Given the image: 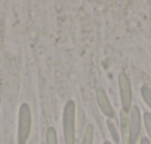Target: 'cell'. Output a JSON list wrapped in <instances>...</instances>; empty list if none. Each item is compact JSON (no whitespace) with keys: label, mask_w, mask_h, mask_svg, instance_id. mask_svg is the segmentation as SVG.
<instances>
[{"label":"cell","mask_w":151,"mask_h":144,"mask_svg":"<svg viewBox=\"0 0 151 144\" xmlns=\"http://www.w3.org/2000/svg\"><path fill=\"white\" fill-rule=\"evenodd\" d=\"M76 113H77V106L73 100L65 103L62 110V132H64V141L65 144H74L76 135H77V128H76Z\"/></svg>","instance_id":"cell-1"},{"label":"cell","mask_w":151,"mask_h":144,"mask_svg":"<svg viewBox=\"0 0 151 144\" xmlns=\"http://www.w3.org/2000/svg\"><path fill=\"white\" fill-rule=\"evenodd\" d=\"M31 123H33L31 109L27 103H22L18 111V144L27 143L31 132Z\"/></svg>","instance_id":"cell-2"},{"label":"cell","mask_w":151,"mask_h":144,"mask_svg":"<svg viewBox=\"0 0 151 144\" xmlns=\"http://www.w3.org/2000/svg\"><path fill=\"white\" fill-rule=\"evenodd\" d=\"M119 89H120V101H122V111L127 113L130 111L132 106H133V95H132V86H130V80L127 79V76L124 73L119 75Z\"/></svg>","instance_id":"cell-3"},{"label":"cell","mask_w":151,"mask_h":144,"mask_svg":"<svg viewBox=\"0 0 151 144\" xmlns=\"http://www.w3.org/2000/svg\"><path fill=\"white\" fill-rule=\"evenodd\" d=\"M129 120H130V129H132V141L130 144H136L142 138V114L138 106H132L129 111Z\"/></svg>","instance_id":"cell-4"},{"label":"cell","mask_w":151,"mask_h":144,"mask_svg":"<svg viewBox=\"0 0 151 144\" xmlns=\"http://www.w3.org/2000/svg\"><path fill=\"white\" fill-rule=\"evenodd\" d=\"M95 97H96V104H98L101 113H102L107 119L114 120V119H116V111H114V109H113V106H111V103H110V100H108L107 92H105L102 88H98L96 92H95Z\"/></svg>","instance_id":"cell-5"},{"label":"cell","mask_w":151,"mask_h":144,"mask_svg":"<svg viewBox=\"0 0 151 144\" xmlns=\"http://www.w3.org/2000/svg\"><path fill=\"white\" fill-rule=\"evenodd\" d=\"M119 129H120V140L122 144H130L132 141V129H130V120L129 114L124 111H120L119 114Z\"/></svg>","instance_id":"cell-6"},{"label":"cell","mask_w":151,"mask_h":144,"mask_svg":"<svg viewBox=\"0 0 151 144\" xmlns=\"http://www.w3.org/2000/svg\"><path fill=\"white\" fill-rule=\"evenodd\" d=\"M86 126H88V123H86V114H85V111H83L82 107H77V113H76V128H77V132L80 135H83Z\"/></svg>","instance_id":"cell-7"},{"label":"cell","mask_w":151,"mask_h":144,"mask_svg":"<svg viewBox=\"0 0 151 144\" xmlns=\"http://www.w3.org/2000/svg\"><path fill=\"white\" fill-rule=\"evenodd\" d=\"M107 128H108V132H110V135H111V138H113L114 144H119V143H122V140H120V131L117 129V125H116V122H114V120H110V119H107Z\"/></svg>","instance_id":"cell-8"},{"label":"cell","mask_w":151,"mask_h":144,"mask_svg":"<svg viewBox=\"0 0 151 144\" xmlns=\"http://www.w3.org/2000/svg\"><path fill=\"white\" fill-rule=\"evenodd\" d=\"M82 144H95L93 141V125H89L86 126L83 135H82Z\"/></svg>","instance_id":"cell-9"},{"label":"cell","mask_w":151,"mask_h":144,"mask_svg":"<svg viewBox=\"0 0 151 144\" xmlns=\"http://www.w3.org/2000/svg\"><path fill=\"white\" fill-rule=\"evenodd\" d=\"M46 141L45 144H58V134H56V129L53 126H49L47 131H46Z\"/></svg>","instance_id":"cell-10"},{"label":"cell","mask_w":151,"mask_h":144,"mask_svg":"<svg viewBox=\"0 0 151 144\" xmlns=\"http://www.w3.org/2000/svg\"><path fill=\"white\" fill-rule=\"evenodd\" d=\"M142 122H144V128L147 131V138L151 143V113L150 111H147V113L142 114Z\"/></svg>","instance_id":"cell-11"},{"label":"cell","mask_w":151,"mask_h":144,"mask_svg":"<svg viewBox=\"0 0 151 144\" xmlns=\"http://www.w3.org/2000/svg\"><path fill=\"white\" fill-rule=\"evenodd\" d=\"M141 97H142L144 103L151 109V88H148V86H142V88H141Z\"/></svg>","instance_id":"cell-12"},{"label":"cell","mask_w":151,"mask_h":144,"mask_svg":"<svg viewBox=\"0 0 151 144\" xmlns=\"http://www.w3.org/2000/svg\"><path fill=\"white\" fill-rule=\"evenodd\" d=\"M139 144H151V143H150V140H148L147 137H142V138L139 140Z\"/></svg>","instance_id":"cell-13"},{"label":"cell","mask_w":151,"mask_h":144,"mask_svg":"<svg viewBox=\"0 0 151 144\" xmlns=\"http://www.w3.org/2000/svg\"><path fill=\"white\" fill-rule=\"evenodd\" d=\"M104 144H114V143H111V141H104Z\"/></svg>","instance_id":"cell-14"},{"label":"cell","mask_w":151,"mask_h":144,"mask_svg":"<svg viewBox=\"0 0 151 144\" xmlns=\"http://www.w3.org/2000/svg\"><path fill=\"white\" fill-rule=\"evenodd\" d=\"M136 144H139V141H138V143H136Z\"/></svg>","instance_id":"cell-15"}]
</instances>
